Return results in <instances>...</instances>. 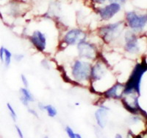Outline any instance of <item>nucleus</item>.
Instances as JSON below:
<instances>
[{
    "label": "nucleus",
    "mask_w": 147,
    "mask_h": 138,
    "mask_svg": "<svg viewBox=\"0 0 147 138\" xmlns=\"http://www.w3.org/2000/svg\"><path fill=\"white\" fill-rule=\"evenodd\" d=\"M44 138H49V137L48 136H46V137H44Z\"/></svg>",
    "instance_id": "obj_28"
},
{
    "label": "nucleus",
    "mask_w": 147,
    "mask_h": 138,
    "mask_svg": "<svg viewBox=\"0 0 147 138\" xmlns=\"http://www.w3.org/2000/svg\"><path fill=\"white\" fill-rule=\"evenodd\" d=\"M146 72V68L141 64H137L132 70V75L129 78L126 86H124V94H132L136 93L140 94V85L144 73Z\"/></svg>",
    "instance_id": "obj_1"
},
{
    "label": "nucleus",
    "mask_w": 147,
    "mask_h": 138,
    "mask_svg": "<svg viewBox=\"0 0 147 138\" xmlns=\"http://www.w3.org/2000/svg\"><path fill=\"white\" fill-rule=\"evenodd\" d=\"M43 62L45 63V64H43V66H44V67L47 68V69H49V66H48V65H49V63L47 62V61H46V60H44V61H43Z\"/></svg>",
    "instance_id": "obj_23"
},
{
    "label": "nucleus",
    "mask_w": 147,
    "mask_h": 138,
    "mask_svg": "<svg viewBox=\"0 0 147 138\" xmlns=\"http://www.w3.org/2000/svg\"><path fill=\"white\" fill-rule=\"evenodd\" d=\"M16 129L17 134H18L19 138H24V134H23V132H22V129H21V128L18 126H16Z\"/></svg>",
    "instance_id": "obj_20"
},
{
    "label": "nucleus",
    "mask_w": 147,
    "mask_h": 138,
    "mask_svg": "<svg viewBox=\"0 0 147 138\" xmlns=\"http://www.w3.org/2000/svg\"><path fill=\"white\" fill-rule=\"evenodd\" d=\"M125 49L130 53H137L139 50L138 41L136 35L131 32H127L125 34Z\"/></svg>",
    "instance_id": "obj_9"
},
{
    "label": "nucleus",
    "mask_w": 147,
    "mask_h": 138,
    "mask_svg": "<svg viewBox=\"0 0 147 138\" xmlns=\"http://www.w3.org/2000/svg\"><path fill=\"white\" fill-rule=\"evenodd\" d=\"M122 28L121 22L110 24L101 28L100 34L105 40L110 42L120 35Z\"/></svg>",
    "instance_id": "obj_3"
},
{
    "label": "nucleus",
    "mask_w": 147,
    "mask_h": 138,
    "mask_svg": "<svg viewBox=\"0 0 147 138\" xmlns=\"http://www.w3.org/2000/svg\"><path fill=\"white\" fill-rule=\"evenodd\" d=\"M21 80H22V82L23 84V85L24 86V87L27 88L29 86V82H28V80H27V77L24 74L21 75Z\"/></svg>",
    "instance_id": "obj_18"
},
{
    "label": "nucleus",
    "mask_w": 147,
    "mask_h": 138,
    "mask_svg": "<svg viewBox=\"0 0 147 138\" xmlns=\"http://www.w3.org/2000/svg\"><path fill=\"white\" fill-rule=\"evenodd\" d=\"M121 6L117 2H113L106 7H103L99 11V15L103 20H109L114 16L115 14L119 12Z\"/></svg>",
    "instance_id": "obj_8"
},
{
    "label": "nucleus",
    "mask_w": 147,
    "mask_h": 138,
    "mask_svg": "<svg viewBox=\"0 0 147 138\" xmlns=\"http://www.w3.org/2000/svg\"><path fill=\"white\" fill-rule=\"evenodd\" d=\"M105 72L106 69L105 66L101 63H96L93 67H91L90 77L94 81H99L103 77Z\"/></svg>",
    "instance_id": "obj_12"
},
{
    "label": "nucleus",
    "mask_w": 147,
    "mask_h": 138,
    "mask_svg": "<svg viewBox=\"0 0 147 138\" xmlns=\"http://www.w3.org/2000/svg\"><path fill=\"white\" fill-rule=\"evenodd\" d=\"M91 65L88 62L77 60L72 67V75L77 81H88L90 77Z\"/></svg>",
    "instance_id": "obj_2"
},
{
    "label": "nucleus",
    "mask_w": 147,
    "mask_h": 138,
    "mask_svg": "<svg viewBox=\"0 0 147 138\" xmlns=\"http://www.w3.org/2000/svg\"><path fill=\"white\" fill-rule=\"evenodd\" d=\"M20 101L25 106H28L30 102H33L34 97L32 94V93L30 92L28 90V89L26 87H22L20 89Z\"/></svg>",
    "instance_id": "obj_13"
},
{
    "label": "nucleus",
    "mask_w": 147,
    "mask_h": 138,
    "mask_svg": "<svg viewBox=\"0 0 147 138\" xmlns=\"http://www.w3.org/2000/svg\"><path fill=\"white\" fill-rule=\"evenodd\" d=\"M30 41L34 46L40 52L45 50L47 47V39L42 32L40 31H34L32 35L30 36Z\"/></svg>",
    "instance_id": "obj_7"
},
{
    "label": "nucleus",
    "mask_w": 147,
    "mask_h": 138,
    "mask_svg": "<svg viewBox=\"0 0 147 138\" xmlns=\"http://www.w3.org/2000/svg\"><path fill=\"white\" fill-rule=\"evenodd\" d=\"M7 109H8L9 112H10V117L12 118L13 120V121H16V118H17V115H16V112L15 110H14L13 107L12 106V105L10 104V103H7Z\"/></svg>",
    "instance_id": "obj_16"
},
{
    "label": "nucleus",
    "mask_w": 147,
    "mask_h": 138,
    "mask_svg": "<svg viewBox=\"0 0 147 138\" xmlns=\"http://www.w3.org/2000/svg\"><path fill=\"white\" fill-rule=\"evenodd\" d=\"M95 3H98V4H102L103 3L105 0H93Z\"/></svg>",
    "instance_id": "obj_24"
},
{
    "label": "nucleus",
    "mask_w": 147,
    "mask_h": 138,
    "mask_svg": "<svg viewBox=\"0 0 147 138\" xmlns=\"http://www.w3.org/2000/svg\"><path fill=\"white\" fill-rule=\"evenodd\" d=\"M14 58H15L16 61H18V62H19V61H21L22 59L24 58V56L23 55H22V54H16V55H15V57H14Z\"/></svg>",
    "instance_id": "obj_21"
},
{
    "label": "nucleus",
    "mask_w": 147,
    "mask_h": 138,
    "mask_svg": "<svg viewBox=\"0 0 147 138\" xmlns=\"http://www.w3.org/2000/svg\"><path fill=\"white\" fill-rule=\"evenodd\" d=\"M79 56L86 59H93L96 57V50L94 46L85 41L78 43L77 44Z\"/></svg>",
    "instance_id": "obj_5"
},
{
    "label": "nucleus",
    "mask_w": 147,
    "mask_h": 138,
    "mask_svg": "<svg viewBox=\"0 0 147 138\" xmlns=\"http://www.w3.org/2000/svg\"><path fill=\"white\" fill-rule=\"evenodd\" d=\"M39 107H40L42 110H46L47 114H48L49 117H50V118H55V117L57 115V109H56L55 108V106H53L52 105H40Z\"/></svg>",
    "instance_id": "obj_14"
},
{
    "label": "nucleus",
    "mask_w": 147,
    "mask_h": 138,
    "mask_svg": "<svg viewBox=\"0 0 147 138\" xmlns=\"http://www.w3.org/2000/svg\"><path fill=\"white\" fill-rule=\"evenodd\" d=\"M28 111H29V112L31 113L32 115H35V116L37 117V118H38V113H37L36 111H35L34 109H29Z\"/></svg>",
    "instance_id": "obj_22"
},
{
    "label": "nucleus",
    "mask_w": 147,
    "mask_h": 138,
    "mask_svg": "<svg viewBox=\"0 0 147 138\" xmlns=\"http://www.w3.org/2000/svg\"><path fill=\"white\" fill-rule=\"evenodd\" d=\"M12 59V53L7 48H4V62L3 64L6 67H8L11 63Z\"/></svg>",
    "instance_id": "obj_15"
},
{
    "label": "nucleus",
    "mask_w": 147,
    "mask_h": 138,
    "mask_svg": "<svg viewBox=\"0 0 147 138\" xmlns=\"http://www.w3.org/2000/svg\"><path fill=\"white\" fill-rule=\"evenodd\" d=\"M124 86L122 84L117 83L115 85L108 89L105 92V94L107 98H113V99H119L121 98L122 94H124Z\"/></svg>",
    "instance_id": "obj_10"
},
{
    "label": "nucleus",
    "mask_w": 147,
    "mask_h": 138,
    "mask_svg": "<svg viewBox=\"0 0 147 138\" xmlns=\"http://www.w3.org/2000/svg\"><path fill=\"white\" fill-rule=\"evenodd\" d=\"M108 109L105 107H102L96 110L95 112V118L96 123L100 128H104L105 127L108 120Z\"/></svg>",
    "instance_id": "obj_11"
},
{
    "label": "nucleus",
    "mask_w": 147,
    "mask_h": 138,
    "mask_svg": "<svg viewBox=\"0 0 147 138\" xmlns=\"http://www.w3.org/2000/svg\"><path fill=\"white\" fill-rule=\"evenodd\" d=\"M128 25L135 31H139L144 28L146 24L147 18L146 15L139 16L135 12H128L126 14Z\"/></svg>",
    "instance_id": "obj_4"
},
{
    "label": "nucleus",
    "mask_w": 147,
    "mask_h": 138,
    "mask_svg": "<svg viewBox=\"0 0 147 138\" xmlns=\"http://www.w3.org/2000/svg\"><path fill=\"white\" fill-rule=\"evenodd\" d=\"M110 1H121V2H123L124 0H110Z\"/></svg>",
    "instance_id": "obj_27"
},
{
    "label": "nucleus",
    "mask_w": 147,
    "mask_h": 138,
    "mask_svg": "<svg viewBox=\"0 0 147 138\" xmlns=\"http://www.w3.org/2000/svg\"><path fill=\"white\" fill-rule=\"evenodd\" d=\"M85 33L79 29H72L68 31L64 36V41L69 45H74L76 44L85 41Z\"/></svg>",
    "instance_id": "obj_6"
},
{
    "label": "nucleus",
    "mask_w": 147,
    "mask_h": 138,
    "mask_svg": "<svg viewBox=\"0 0 147 138\" xmlns=\"http://www.w3.org/2000/svg\"><path fill=\"white\" fill-rule=\"evenodd\" d=\"M115 138H123V137H122V135H121V134H116L115 136Z\"/></svg>",
    "instance_id": "obj_25"
},
{
    "label": "nucleus",
    "mask_w": 147,
    "mask_h": 138,
    "mask_svg": "<svg viewBox=\"0 0 147 138\" xmlns=\"http://www.w3.org/2000/svg\"><path fill=\"white\" fill-rule=\"evenodd\" d=\"M75 138H82V136L80 135V134L75 133Z\"/></svg>",
    "instance_id": "obj_26"
},
{
    "label": "nucleus",
    "mask_w": 147,
    "mask_h": 138,
    "mask_svg": "<svg viewBox=\"0 0 147 138\" xmlns=\"http://www.w3.org/2000/svg\"><path fill=\"white\" fill-rule=\"evenodd\" d=\"M65 131L69 138H75V133L74 132L73 129L70 126L65 127Z\"/></svg>",
    "instance_id": "obj_17"
},
{
    "label": "nucleus",
    "mask_w": 147,
    "mask_h": 138,
    "mask_svg": "<svg viewBox=\"0 0 147 138\" xmlns=\"http://www.w3.org/2000/svg\"><path fill=\"white\" fill-rule=\"evenodd\" d=\"M4 48H5V47H3V46L0 47V61L2 64L4 62Z\"/></svg>",
    "instance_id": "obj_19"
}]
</instances>
